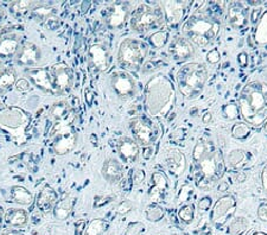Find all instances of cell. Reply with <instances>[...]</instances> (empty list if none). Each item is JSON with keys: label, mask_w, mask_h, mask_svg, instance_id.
I'll return each instance as SVG.
<instances>
[{"label": "cell", "mask_w": 267, "mask_h": 235, "mask_svg": "<svg viewBox=\"0 0 267 235\" xmlns=\"http://www.w3.org/2000/svg\"><path fill=\"white\" fill-rule=\"evenodd\" d=\"M227 4L204 3L183 25V32L198 48H205L220 35L221 17Z\"/></svg>", "instance_id": "cell-1"}, {"label": "cell", "mask_w": 267, "mask_h": 235, "mask_svg": "<svg viewBox=\"0 0 267 235\" xmlns=\"http://www.w3.org/2000/svg\"><path fill=\"white\" fill-rule=\"evenodd\" d=\"M239 111L247 125L260 127L267 123V82L254 80L243 87Z\"/></svg>", "instance_id": "cell-2"}, {"label": "cell", "mask_w": 267, "mask_h": 235, "mask_svg": "<svg viewBox=\"0 0 267 235\" xmlns=\"http://www.w3.org/2000/svg\"><path fill=\"white\" fill-rule=\"evenodd\" d=\"M174 85L166 76L159 74L147 82L145 105L152 116H166L174 107Z\"/></svg>", "instance_id": "cell-3"}, {"label": "cell", "mask_w": 267, "mask_h": 235, "mask_svg": "<svg viewBox=\"0 0 267 235\" xmlns=\"http://www.w3.org/2000/svg\"><path fill=\"white\" fill-rule=\"evenodd\" d=\"M208 68L204 63L190 62L182 66L177 71L179 93L186 99H196L203 92L208 81Z\"/></svg>", "instance_id": "cell-4"}, {"label": "cell", "mask_w": 267, "mask_h": 235, "mask_svg": "<svg viewBox=\"0 0 267 235\" xmlns=\"http://www.w3.org/2000/svg\"><path fill=\"white\" fill-rule=\"evenodd\" d=\"M226 163L221 150H214L203 159L196 163V184L202 190H211L217 181L223 176Z\"/></svg>", "instance_id": "cell-5"}, {"label": "cell", "mask_w": 267, "mask_h": 235, "mask_svg": "<svg viewBox=\"0 0 267 235\" xmlns=\"http://www.w3.org/2000/svg\"><path fill=\"white\" fill-rule=\"evenodd\" d=\"M131 28L135 32L146 33L157 30L165 22L162 4L142 3L136 7L131 16Z\"/></svg>", "instance_id": "cell-6"}, {"label": "cell", "mask_w": 267, "mask_h": 235, "mask_svg": "<svg viewBox=\"0 0 267 235\" xmlns=\"http://www.w3.org/2000/svg\"><path fill=\"white\" fill-rule=\"evenodd\" d=\"M148 54V45L142 40L126 38L118 50V62L125 70L137 71L145 62Z\"/></svg>", "instance_id": "cell-7"}, {"label": "cell", "mask_w": 267, "mask_h": 235, "mask_svg": "<svg viewBox=\"0 0 267 235\" xmlns=\"http://www.w3.org/2000/svg\"><path fill=\"white\" fill-rule=\"evenodd\" d=\"M75 120V113L62 121H56L50 132L52 140V150L57 156H64L70 153L78 143V134L72 127Z\"/></svg>", "instance_id": "cell-8"}, {"label": "cell", "mask_w": 267, "mask_h": 235, "mask_svg": "<svg viewBox=\"0 0 267 235\" xmlns=\"http://www.w3.org/2000/svg\"><path fill=\"white\" fill-rule=\"evenodd\" d=\"M29 118L22 109L5 108L0 111V127L9 132L10 135L16 137L24 134Z\"/></svg>", "instance_id": "cell-9"}, {"label": "cell", "mask_w": 267, "mask_h": 235, "mask_svg": "<svg viewBox=\"0 0 267 235\" xmlns=\"http://www.w3.org/2000/svg\"><path fill=\"white\" fill-rule=\"evenodd\" d=\"M131 130L137 143L150 146L158 138V130L154 123L145 118H136L131 121Z\"/></svg>", "instance_id": "cell-10"}, {"label": "cell", "mask_w": 267, "mask_h": 235, "mask_svg": "<svg viewBox=\"0 0 267 235\" xmlns=\"http://www.w3.org/2000/svg\"><path fill=\"white\" fill-rule=\"evenodd\" d=\"M53 87L60 94H68L74 86V74L67 63L60 62L50 68Z\"/></svg>", "instance_id": "cell-11"}, {"label": "cell", "mask_w": 267, "mask_h": 235, "mask_svg": "<svg viewBox=\"0 0 267 235\" xmlns=\"http://www.w3.org/2000/svg\"><path fill=\"white\" fill-rule=\"evenodd\" d=\"M236 201L232 195H224L220 197L215 203L212 211V222L214 226L222 227L230 221V219L235 213Z\"/></svg>", "instance_id": "cell-12"}, {"label": "cell", "mask_w": 267, "mask_h": 235, "mask_svg": "<svg viewBox=\"0 0 267 235\" xmlns=\"http://www.w3.org/2000/svg\"><path fill=\"white\" fill-rule=\"evenodd\" d=\"M110 86L114 93L121 99H131L137 90L136 80L125 70H118L110 76Z\"/></svg>", "instance_id": "cell-13"}, {"label": "cell", "mask_w": 267, "mask_h": 235, "mask_svg": "<svg viewBox=\"0 0 267 235\" xmlns=\"http://www.w3.org/2000/svg\"><path fill=\"white\" fill-rule=\"evenodd\" d=\"M129 16V4L126 2L110 3L105 9V22L109 29L123 28Z\"/></svg>", "instance_id": "cell-14"}, {"label": "cell", "mask_w": 267, "mask_h": 235, "mask_svg": "<svg viewBox=\"0 0 267 235\" xmlns=\"http://www.w3.org/2000/svg\"><path fill=\"white\" fill-rule=\"evenodd\" d=\"M227 22L233 29L242 30L249 25V9L243 3L232 2L227 5Z\"/></svg>", "instance_id": "cell-15"}, {"label": "cell", "mask_w": 267, "mask_h": 235, "mask_svg": "<svg viewBox=\"0 0 267 235\" xmlns=\"http://www.w3.org/2000/svg\"><path fill=\"white\" fill-rule=\"evenodd\" d=\"M165 21L170 28H175L183 21L190 3L188 2H165L162 3Z\"/></svg>", "instance_id": "cell-16"}, {"label": "cell", "mask_w": 267, "mask_h": 235, "mask_svg": "<svg viewBox=\"0 0 267 235\" xmlns=\"http://www.w3.org/2000/svg\"><path fill=\"white\" fill-rule=\"evenodd\" d=\"M14 61L18 66L22 67H33L37 66L41 61V50L32 42H25L21 45L17 55L14 56Z\"/></svg>", "instance_id": "cell-17"}, {"label": "cell", "mask_w": 267, "mask_h": 235, "mask_svg": "<svg viewBox=\"0 0 267 235\" xmlns=\"http://www.w3.org/2000/svg\"><path fill=\"white\" fill-rule=\"evenodd\" d=\"M117 152L124 163L132 164V163L137 162L139 157V145L135 139L125 135L118 140Z\"/></svg>", "instance_id": "cell-18"}, {"label": "cell", "mask_w": 267, "mask_h": 235, "mask_svg": "<svg viewBox=\"0 0 267 235\" xmlns=\"http://www.w3.org/2000/svg\"><path fill=\"white\" fill-rule=\"evenodd\" d=\"M88 62L95 70L106 71L110 62L108 49L102 44H93L88 50Z\"/></svg>", "instance_id": "cell-19"}, {"label": "cell", "mask_w": 267, "mask_h": 235, "mask_svg": "<svg viewBox=\"0 0 267 235\" xmlns=\"http://www.w3.org/2000/svg\"><path fill=\"white\" fill-rule=\"evenodd\" d=\"M169 55L175 61H186L193 57L195 49L192 42L185 37H176L169 45Z\"/></svg>", "instance_id": "cell-20"}, {"label": "cell", "mask_w": 267, "mask_h": 235, "mask_svg": "<svg viewBox=\"0 0 267 235\" xmlns=\"http://www.w3.org/2000/svg\"><path fill=\"white\" fill-rule=\"evenodd\" d=\"M152 187L150 189V200L154 203L163 202L170 189L169 180L163 172L156 171L152 173Z\"/></svg>", "instance_id": "cell-21"}, {"label": "cell", "mask_w": 267, "mask_h": 235, "mask_svg": "<svg viewBox=\"0 0 267 235\" xmlns=\"http://www.w3.org/2000/svg\"><path fill=\"white\" fill-rule=\"evenodd\" d=\"M28 76L31 80V82L38 88L48 93H57L55 87H53L50 69L47 68H35L28 71Z\"/></svg>", "instance_id": "cell-22"}, {"label": "cell", "mask_w": 267, "mask_h": 235, "mask_svg": "<svg viewBox=\"0 0 267 235\" xmlns=\"http://www.w3.org/2000/svg\"><path fill=\"white\" fill-rule=\"evenodd\" d=\"M124 165L117 158L109 157L105 159L101 168V175L109 183H119L124 177Z\"/></svg>", "instance_id": "cell-23"}, {"label": "cell", "mask_w": 267, "mask_h": 235, "mask_svg": "<svg viewBox=\"0 0 267 235\" xmlns=\"http://www.w3.org/2000/svg\"><path fill=\"white\" fill-rule=\"evenodd\" d=\"M165 165L174 176L179 177L186 169V158L178 149H170L165 156Z\"/></svg>", "instance_id": "cell-24"}, {"label": "cell", "mask_w": 267, "mask_h": 235, "mask_svg": "<svg viewBox=\"0 0 267 235\" xmlns=\"http://www.w3.org/2000/svg\"><path fill=\"white\" fill-rule=\"evenodd\" d=\"M59 195L55 191V189L50 185H44L38 192L37 196V207L42 213L48 214L55 209L57 202H59Z\"/></svg>", "instance_id": "cell-25"}, {"label": "cell", "mask_w": 267, "mask_h": 235, "mask_svg": "<svg viewBox=\"0 0 267 235\" xmlns=\"http://www.w3.org/2000/svg\"><path fill=\"white\" fill-rule=\"evenodd\" d=\"M21 48L19 37L10 35L0 40V58H11L17 55Z\"/></svg>", "instance_id": "cell-26"}, {"label": "cell", "mask_w": 267, "mask_h": 235, "mask_svg": "<svg viewBox=\"0 0 267 235\" xmlns=\"http://www.w3.org/2000/svg\"><path fill=\"white\" fill-rule=\"evenodd\" d=\"M4 220H5V222L11 227L22 228V227H25L28 225L29 216L24 209H21V208H12V209H9L6 211L5 216H4Z\"/></svg>", "instance_id": "cell-27"}, {"label": "cell", "mask_w": 267, "mask_h": 235, "mask_svg": "<svg viewBox=\"0 0 267 235\" xmlns=\"http://www.w3.org/2000/svg\"><path fill=\"white\" fill-rule=\"evenodd\" d=\"M10 195L13 202L22 204V206H30L33 202V195L28 189L22 187V185H13V187H11Z\"/></svg>", "instance_id": "cell-28"}, {"label": "cell", "mask_w": 267, "mask_h": 235, "mask_svg": "<svg viewBox=\"0 0 267 235\" xmlns=\"http://www.w3.org/2000/svg\"><path fill=\"white\" fill-rule=\"evenodd\" d=\"M75 206V199L72 196H67L59 201L56 204L53 214L57 220H66L71 214L72 208Z\"/></svg>", "instance_id": "cell-29"}, {"label": "cell", "mask_w": 267, "mask_h": 235, "mask_svg": "<svg viewBox=\"0 0 267 235\" xmlns=\"http://www.w3.org/2000/svg\"><path fill=\"white\" fill-rule=\"evenodd\" d=\"M249 161H250L249 153H247L245 150H241V149L231 151V153L228 154L227 157L228 165L234 170H239L243 168V166L249 163Z\"/></svg>", "instance_id": "cell-30"}, {"label": "cell", "mask_w": 267, "mask_h": 235, "mask_svg": "<svg viewBox=\"0 0 267 235\" xmlns=\"http://www.w3.org/2000/svg\"><path fill=\"white\" fill-rule=\"evenodd\" d=\"M214 150H216V149L214 147L212 142H209V140L205 138L200 139L196 143V145L194 146L193 161L195 162V164H196V163L200 162L201 159H203L205 156H207V154L213 152Z\"/></svg>", "instance_id": "cell-31"}, {"label": "cell", "mask_w": 267, "mask_h": 235, "mask_svg": "<svg viewBox=\"0 0 267 235\" xmlns=\"http://www.w3.org/2000/svg\"><path fill=\"white\" fill-rule=\"evenodd\" d=\"M72 112L74 111L70 108L69 104L66 100H59L51 106L50 116L52 119H55V121H62L67 119Z\"/></svg>", "instance_id": "cell-32"}, {"label": "cell", "mask_w": 267, "mask_h": 235, "mask_svg": "<svg viewBox=\"0 0 267 235\" xmlns=\"http://www.w3.org/2000/svg\"><path fill=\"white\" fill-rule=\"evenodd\" d=\"M17 73L13 68H4L0 71V93L6 92L11 87L16 86Z\"/></svg>", "instance_id": "cell-33"}, {"label": "cell", "mask_w": 267, "mask_h": 235, "mask_svg": "<svg viewBox=\"0 0 267 235\" xmlns=\"http://www.w3.org/2000/svg\"><path fill=\"white\" fill-rule=\"evenodd\" d=\"M32 16L38 21H47L48 18L55 16V7L47 3H37L31 10Z\"/></svg>", "instance_id": "cell-34"}, {"label": "cell", "mask_w": 267, "mask_h": 235, "mask_svg": "<svg viewBox=\"0 0 267 235\" xmlns=\"http://www.w3.org/2000/svg\"><path fill=\"white\" fill-rule=\"evenodd\" d=\"M250 229V221L245 216H236L231 221L228 227L230 235H243Z\"/></svg>", "instance_id": "cell-35"}, {"label": "cell", "mask_w": 267, "mask_h": 235, "mask_svg": "<svg viewBox=\"0 0 267 235\" xmlns=\"http://www.w3.org/2000/svg\"><path fill=\"white\" fill-rule=\"evenodd\" d=\"M108 229V222L102 219H94L85 230V235H104Z\"/></svg>", "instance_id": "cell-36"}, {"label": "cell", "mask_w": 267, "mask_h": 235, "mask_svg": "<svg viewBox=\"0 0 267 235\" xmlns=\"http://www.w3.org/2000/svg\"><path fill=\"white\" fill-rule=\"evenodd\" d=\"M36 4L37 3L33 2H13L10 4V11L13 14L22 16V14H25L28 11L32 10Z\"/></svg>", "instance_id": "cell-37"}, {"label": "cell", "mask_w": 267, "mask_h": 235, "mask_svg": "<svg viewBox=\"0 0 267 235\" xmlns=\"http://www.w3.org/2000/svg\"><path fill=\"white\" fill-rule=\"evenodd\" d=\"M167 41H169V32L166 30H158L150 37L151 45L157 49L163 48L167 43Z\"/></svg>", "instance_id": "cell-38"}, {"label": "cell", "mask_w": 267, "mask_h": 235, "mask_svg": "<svg viewBox=\"0 0 267 235\" xmlns=\"http://www.w3.org/2000/svg\"><path fill=\"white\" fill-rule=\"evenodd\" d=\"M145 215H146V219L148 221L152 222H157L159 220H162L164 218V210L160 208L157 204H151L146 208L145 210Z\"/></svg>", "instance_id": "cell-39"}, {"label": "cell", "mask_w": 267, "mask_h": 235, "mask_svg": "<svg viewBox=\"0 0 267 235\" xmlns=\"http://www.w3.org/2000/svg\"><path fill=\"white\" fill-rule=\"evenodd\" d=\"M250 127L246 123H236L232 127V135L236 139H245L250 134Z\"/></svg>", "instance_id": "cell-40"}, {"label": "cell", "mask_w": 267, "mask_h": 235, "mask_svg": "<svg viewBox=\"0 0 267 235\" xmlns=\"http://www.w3.org/2000/svg\"><path fill=\"white\" fill-rule=\"evenodd\" d=\"M194 215H195V208L193 204H185L181 209L178 210V216L183 222L192 223L194 220Z\"/></svg>", "instance_id": "cell-41"}, {"label": "cell", "mask_w": 267, "mask_h": 235, "mask_svg": "<svg viewBox=\"0 0 267 235\" xmlns=\"http://www.w3.org/2000/svg\"><path fill=\"white\" fill-rule=\"evenodd\" d=\"M133 209V203L129 200H124L118 204L116 208V213L119 215H126Z\"/></svg>", "instance_id": "cell-42"}, {"label": "cell", "mask_w": 267, "mask_h": 235, "mask_svg": "<svg viewBox=\"0 0 267 235\" xmlns=\"http://www.w3.org/2000/svg\"><path fill=\"white\" fill-rule=\"evenodd\" d=\"M223 114L226 118H228V119H236L239 115V108L238 106H235L234 104H231V105H227L226 107L223 108Z\"/></svg>", "instance_id": "cell-43"}, {"label": "cell", "mask_w": 267, "mask_h": 235, "mask_svg": "<svg viewBox=\"0 0 267 235\" xmlns=\"http://www.w3.org/2000/svg\"><path fill=\"white\" fill-rule=\"evenodd\" d=\"M144 229H145V226L143 223L140 222L132 223V225L127 228V230H126V235H139Z\"/></svg>", "instance_id": "cell-44"}, {"label": "cell", "mask_w": 267, "mask_h": 235, "mask_svg": "<svg viewBox=\"0 0 267 235\" xmlns=\"http://www.w3.org/2000/svg\"><path fill=\"white\" fill-rule=\"evenodd\" d=\"M212 203H213L212 197L205 196L203 199H201L200 202H198V209H200V211H207L211 209Z\"/></svg>", "instance_id": "cell-45"}, {"label": "cell", "mask_w": 267, "mask_h": 235, "mask_svg": "<svg viewBox=\"0 0 267 235\" xmlns=\"http://www.w3.org/2000/svg\"><path fill=\"white\" fill-rule=\"evenodd\" d=\"M220 58H221V54H220V51L217 50V49H212V50L209 51L208 55H207V61L211 64L219 63Z\"/></svg>", "instance_id": "cell-46"}, {"label": "cell", "mask_w": 267, "mask_h": 235, "mask_svg": "<svg viewBox=\"0 0 267 235\" xmlns=\"http://www.w3.org/2000/svg\"><path fill=\"white\" fill-rule=\"evenodd\" d=\"M16 89L21 93L28 92L30 89V82L26 79H18L16 82Z\"/></svg>", "instance_id": "cell-47"}, {"label": "cell", "mask_w": 267, "mask_h": 235, "mask_svg": "<svg viewBox=\"0 0 267 235\" xmlns=\"http://www.w3.org/2000/svg\"><path fill=\"white\" fill-rule=\"evenodd\" d=\"M144 180H145V172L143 170L137 169L133 171V183L138 185L142 183V182H144Z\"/></svg>", "instance_id": "cell-48"}, {"label": "cell", "mask_w": 267, "mask_h": 235, "mask_svg": "<svg viewBox=\"0 0 267 235\" xmlns=\"http://www.w3.org/2000/svg\"><path fill=\"white\" fill-rule=\"evenodd\" d=\"M45 26H47L49 30H56L60 26V19L55 16L48 18V19L45 21Z\"/></svg>", "instance_id": "cell-49"}, {"label": "cell", "mask_w": 267, "mask_h": 235, "mask_svg": "<svg viewBox=\"0 0 267 235\" xmlns=\"http://www.w3.org/2000/svg\"><path fill=\"white\" fill-rule=\"evenodd\" d=\"M258 218L261 221L267 222V203H261L258 208Z\"/></svg>", "instance_id": "cell-50"}, {"label": "cell", "mask_w": 267, "mask_h": 235, "mask_svg": "<svg viewBox=\"0 0 267 235\" xmlns=\"http://www.w3.org/2000/svg\"><path fill=\"white\" fill-rule=\"evenodd\" d=\"M238 62L240 64V67H242V68L247 67V64H249V56H247L246 52H241V54H239Z\"/></svg>", "instance_id": "cell-51"}, {"label": "cell", "mask_w": 267, "mask_h": 235, "mask_svg": "<svg viewBox=\"0 0 267 235\" xmlns=\"http://www.w3.org/2000/svg\"><path fill=\"white\" fill-rule=\"evenodd\" d=\"M86 230V222L83 221H80L76 223V227H75V235H82L83 233H85Z\"/></svg>", "instance_id": "cell-52"}, {"label": "cell", "mask_w": 267, "mask_h": 235, "mask_svg": "<svg viewBox=\"0 0 267 235\" xmlns=\"http://www.w3.org/2000/svg\"><path fill=\"white\" fill-rule=\"evenodd\" d=\"M228 188H230V184H228L226 181H221L219 187H217V190L220 192H226L228 190Z\"/></svg>", "instance_id": "cell-53"}, {"label": "cell", "mask_w": 267, "mask_h": 235, "mask_svg": "<svg viewBox=\"0 0 267 235\" xmlns=\"http://www.w3.org/2000/svg\"><path fill=\"white\" fill-rule=\"evenodd\" d=\"M260 13H261V10H260V9H254V10H253V13H252V16H251L252 23H257L259 16H260Z\"/></svg>", "instance_id": "cell-54"}, {"label": "cell", "mask_w": 267, "mask_h": 235, "mask_svg": "<svg viewBox=\"0 0 267 235\" xmlns=\"http://www.w3.org/2000/svg\"><path fill=\"white\" fill-rule=\"evenodd\" d=\"M261 180H262V185H264L265 191L267 192V165L262 170V175H261Z\"/></svg>", "instance_id": "cell-55"}, {"label": "cell", "mask_w": 267, "mask_h": 235, "mask_svg": "<svg viewBox=\"0 0 267 235\" xmlns=\"http://www.w3.org/2000/svg\"><path fill=\"white\" fill-rule=\"evenodd\" d=\"M235 180H236V182H240V183H241V182H245L246 175L242 172H236L235 173Z\"/></svg>", "instance_id": "cell-56"}, {"label": "cell", "mask_w": 267, "mask_h": 235, "mask_svg": "<svg viewBox=\"0 0 267 235\" xmlns=\"http://www.w3.org/2000/svg\"><path fill=\"white\" fill-rule=\"evenodd\" d=\"M202 120H203V123H205V124L211 123V121H212V114H211V113H205V114L203 115V118H202Z\"/></svg>", "instance_id": "cell-57"}, {"label": "cell", "mask_w": 267, "mask_h": 235, "mask_svg": "<svg viewBox=\"0 0 267 235\" xmlns=\"http://www.w3.org/2000/svg\"><path fill=\"white\" fill-rule=\"evenodd\" d=\"M0 235H21V234L14 232V230H5V232H3Z\"/></svg>", "instance_id": "cell-58"}, {"label": "cell", "mask_w": 267, "mask_h": 235, "mask_svg": "<svg viewBox=\"0 0 267 235\" xmlns=\"http://www.w3.org/2000/svg\"><path fill=\"white\" fill-rule=\"evenodd\" d=\"M3 18H4V10L0 7V21H2Z\"/></svg>", "instance_id": "cell-59"}, {"label": "cell", "mask_w": 267, "mask_h": 235, "mask_svg": "<svg viewBox=\"0 0 267 235\" xmlns=\"http://www.w3.org/2000/svg\"><path fill=\"white\" fill-rule=\"evenodd\" d=\"M252 235H267V233H265V232H255L254 234H252Z\"/></svg>", "instance_id": "cell-60"}, {"label": "cell", "mask_w": 267, "mask_h": 235, "mask_svg": "<svg viewBox=\"0 0 267 235\" xmlns=\"http://www.w3.org/2000/svg\"><path fill=\"white\" fill-rule=\"evenodd\" d=\"M2 222H3V214H2V210H0V226H2Z\"/></svg>", "instance_id": "cell-61"}, {"label": "cell", "mask_w": 267, "mask_h": 235, "mask_svg": "<svg viewBox=\"0 0 267 235\" xmlns=\"http://www.w3.org/2000/svg\"><path fill=\"white\" fill-rule=\"evenodd\" d=\"M4 69V68H3V64H2V61H0V71H2Z\"/></svg>", "instance_id": "cell-62"}, {"label": "cell", "mask_w": 267, "mask_h": 235, "mask_svg": "<svg viewBox=\"0 0 267 235\" xmlns=\"http://www.w3.org/2000/svg\"><path fill=\"white\" fill-rule=\"evenodd\" d=\"M158 235H165V234H158Z\"/></svg>", "instance_id": "cell-63"}]
</instances>
